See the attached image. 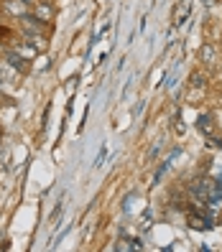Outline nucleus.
Segmentation results:
<instances>
[{
	"label": "nucleus",
	"instance_id": "6",
	"mask_svg": "<svg viewBox=\"0 0 222 252\" xmlns=\"http://www.w3.org/2000/svg\"><path fill=\"white\" fill-rule=\"evenodd\" d=\"M23 38H26V41H31L34 46L38 49V54H43V51L49 49V38H46V33H26Z\"/></svg>",
	"mask_w": 222,
	"mask_h": 252
},
{
	"label": "nucleus",
	"instance_id": "10",
	"mask_svg": "<svg viewBox=\"0 0 222 252\" xmlns=\"http://www.w3.org/2000/svg\"><path fill=\"white\" fill-rule=\"evenodd\" d=\"M41 3H51V5H54V3H56V0H41Z\"/></svg>",
	"mask_w": 222,
	"mask_h": 252
},
{
	"label": "nucleus",
	"instance_id": "2",
	"mask_svg": "<svg viewBox=\"0 0 222 252\" xmlns=\"http://www.w3.org/2000/svg\"><path fill=\"white\" fill-rule=\"evenodd\" d=\"M0 49H3V59H5V62H8L13 69H18L21 77H26V74L31 71V62H28L26 56H21L13 46H0Z\"/></svg>",
	"mask_w": 222,
	"mask_h": 252
},
{
	"label": "nucleus",
	"instance_id": "4",
	"mask_svg": "<svg viewBox=\"0 0 222 252\" xmlns=\"http://www.w3.org/2000/svg\"><path fill=\"white\" fill-rule=\"evenodd\" d=\"M217 59H220V51L215 43H204V46L199 49V64L204 66H215L217 64Z\"/></svg>",
	"mask_w": 222,
	"mask_h": 252
},
{
	"label": "nucleus",
	"instance_id": "1",
	"mask_svg": "<svg viewBox=\"0 0 222 252\" xmlns=\"http://www.w3.org/2000/svg\"><path fill=\"white\" fill-rule=\"evenodd\" d=\"M31 5H34V0H0V10H3L8 18H16V21L28 16Z\"/></svg>",
	"mask_w": 222,
	"mask_h": 252
},
{
	"label": "nucleus",
	"instance_id": "9",
	"mask_svg": "<svg viewBox=\"0 0 222 252\" xmlns=\"http://www.w3.org/2000/svg\"><path fill=\"white\" fill-rule=\"evenodd\" d=\"M184 130H186L184 123H176V132H179V135H184Z\"/></svg>",
	"mask_w": 222,
	"mask_h": 252
},
{
	"label": "nucleus",
	"instance_id": "8",
	"mask_svg": "<svg viewBox=\"0 0 222 252\" xmlns=\"http://www.w3.org/2000/svg\"><path fill=\"white\" fill-rule=\"evenodd\" d=\"M197 125H199V130H204V132H207V135L212 132V123H210V117H207V115H204V117H199V123H197Z\"/></svg>",
	"mask_w": 222,
	"mask_h": 252
},
{
	"label": "nucleus",
	"instance_id": "3",
	"mask_svg": "<svg viewBox=\"0 0 222 252\" xmlns=\"http://www.w3.org/2000/svg\"><path fill=\"white\" fill-rule=\"evenodd\" d=\"M31 13H34V16H36L38 21L46 23V26L54 21V5H51V3H41V0H34Z\"/></svg>",
	"mask_w": 222,
	"mask_h": 252
},
{
	"label": "nucleus",
	"instance_id": "5",
	"mask_svg": "<svg viewBox=\"0 0 222 252\" xmlns=\"http://www.w3.org/2000/svg\"><path fill=\"white\" fill-rule=\"evenodd\" d=\"M18 79H21L18 69H13L5 59H3V62H0V82H3V84L8 82V84H10V82H18Z\"/></svg>",
	"mask_w": 222,
	"mask_h": 252
},
{
	"label": "nucleus",
	"instance_id": "7",
	"mask_svg": "<svg viewBox=\"0 0 222 252\" xmlns=\"http://www.w3.org/2000/svg\"><path fill=\"white\" fill-rule=\"evenodd\" d=\"M189 84L194 87V90H199V87L207 84V74H204V71H194V74H191V82H189Z\"/></svg>",
	"mask_w": 222,
	"mask_h": 252
},
{
	"label": "nucleus",
	"instance_id": "11",
	"mask_svg": "<svg viewBox=\"0 0 222 252\" xmlns=\"http://www.w3.org/2000/svg\"><path fill=\"white\" fill-rule=\"evenodd\" d=\"M0 90H3V82H0Z\"/></svg>",
	"mask_w": 222,
	"mask_h": 252
}]
</instances>
